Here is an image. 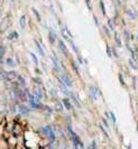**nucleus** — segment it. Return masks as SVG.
<instances>
[{
    "mask_svg": "<svg viewBox=\"0 0 138 149\" xmlns=\"http://www.w3.org/2000/svg\"><path fill=\"white\" fill-rule=\"evenodd\" d=\"M29 104H31V107L33 108V109H36V110H39V109H42L43 107L39 104L37 101H34V102H29Z\"/></svg>",
    "mask_w": 138,
    "mask_h": 149,
    "instance_id": "ddd939ff",
    "label": "nucleus"
},
{
    "mask_svg": "<svg viewBox=\"0 0 138 149\" xmlns=\"http://www.w3.org/2000/svg\"><path fill=\"white\" fill-rule=\"evenodd\" d=\"M85 2H86V5H88V8H89V10H92V6H91V2H90V0H85Z\"/></svg>",
    "mask_w": 138,
    "mask_h": 149,
    "instance_id": "a878e982",
    "label": "nucleus"
},
{
    "mask_svg": "<svg viewBox=\"0 0 138 149\" xmlns=\"http://www.w3.org/2000/svg\"><path fill=\"white\" fill-rule=\"evenodd\" d=\"M61 81L63 84H65L66 86H69V88H71L72 85H73V82H72V79L70 77L68 74H63L61 76Z\"/></svg>",
    "mask_w": 138,
    "mask_h": 149,
    "instance_id": "f257e3e1",
    "label": "nucleus"
},
{
    "mask_svg": "<svg viewBox=\"0 0 138 149\" xmlns=\"http://www.w3.org/2000/svg\"><path fill=\"white\" fill-rule=\"evenodd\" d=\"M126 15L128 16V18H130V19H136V13H135V10L134 9H127L126 10Z\"/></svg>",
    "mask_w": 138,
    "mask_h": 149,
    "instance_id": "6e6552de",
    "label": "nucleus"
},
{
    "mask_svg": "<svg viewBox=\"0 0 138 149\" xmlns=\"http://www.w3.org/2000/svg\"><path fill=\"white\" fill-rule=\"evenodd\" d=\"M5 53H6V48H5V46H3V45H0V61L2 60V57H3Z\"/></svg>",
    "mask_w": 138,
    "mask_h": 149,
    "instance_id": "6ab92c4d",
    "label": "nucleus"
},
{
    "mask_svg": "<svg viewBox=\"0 0 138 149\" xmlns=\"http://www.w3.org/2000/svg\"><path fill=\"white\" fill-rule=\"evenodd\" d=\"M62 35H63V37L65 38L66 40H72V35H71V33H70V30L68 29V27L66 26H62V30H61Z\"/></svg>",
    "mask_w": 138,
    "mask_h": 149,
    "instance_id": "f03ea898",
    "label": "nucleus"
},
{
    "mask_svg": "<svg viewBox=\"0 0 138 149\" xmlns=\"http://www.w3.org/2000/svg\"><path fill=\"white\" fill-rule=\"evenodd\" d=\"M34 97H35V99H36V101L38 102V101H40L42 99H43V92H42V90L40 89H37L34 91Z\"/></svg>",
    "mask_w": 138,
    "mask_h": 149,
    "instance_id": "423d86ee",
    "label": "nucleus"
},
{
    "mask_svg": "<svg viewBox=\"0 0 138 149\" xmlns=\"http://www.w3.org/2000/svg\"><path fill=\"white\" fill-rule=\"evenodd\" d=\"M63 104H64V108L68 109V110L72 109V103H71V101H70L69 99H64L63 100Z\"/></svg>",
    "mask_w": 138,
    "mask_h": 149,
    "instance_id": "9d476101",
    "label": "nucleus"
},
{
    "mask_svg": "<svg viewBox=\"0 0 138 149\" xmlns=\"http://www.w3.org/2000/svg\"><path fill=\"white\" fill-rule=\"evenodd\" d=\"M109 27H110V29L114 30V26H112V22H111V20L109 22Z\"/></svg>",
    "mask_w": 138,
    "mask_h": 149,
    "instance_id": "c85d7f7f",
    "label": "nucleus"
},
{
    "mask_svg": "<svg viewBox=\"0 0 138 149\" xmlns=\"http://www.w3.org/2000/svg\"><path fill=\"white\" fill-rule=\"evenodd\" d=\"M17 79L19 80V82H20L22 85H26V81H25V79H24V77H22V76H19V75H18V77H17Z\"/></svg>",
    "mask_w": 138,
    "mask_h": 149,
    "instance_id": "b1692460",
    "label": "nucleus"
},
{
    "mask_svg": "<svg viewBox=\"0 0 138 149\" xmlns=\"http://www.w3.org/2000/svg\"><path fill=\"white\" fill-rule=\"evenodd\" d=\"M134 62H135V61L131 60V58H130V60H129V65H130V66L132 67V68H134L135 71H136V70H137V65H136V64H135Z\"/></svg>",
    "mask_w": 138,
    "mask_h": 149,
    "instance_id": "4be33fe9",
    "label": "nucleus"
},
{
    "mask_svg": "<svg viewBox=\"0 0 138 149\" xmlns=\"http://www.w3.org/2000/svg\"><path fill=\"white\" fill-rule=\"evenodd\" d=\"M59 48H60V49L62 51V53L64 54V56L69 57V51H68V48H66L65 44L63 43V40H59Z\"/></svg>",
    "mask_w": 138,
    "mask_h": 149,
    "instance_id": "39448f33",
    "label": "nucleus"
},
{
    "mask_svg": "<svg viewBox=\"0 0 138 149\" xmlns=\"http://www.w3.org/2000/svg\"><path fill=\"white\" fill-rule=\"evenodd\" d=\"M19 25L22 28H26V16H22L20 19H19Z\"/></svg>",
    "mask_w": 138,
    "mask_h": 149,
    "instance_id": "4468645a",
    "label": "nucleus"
},
{
    "mask_svg": "<svg viewBox=\"0 0 138 149\" xmlns=\"http://www.w3.org/2000/svg\"><path fill=\"white\" fill-rule=\"evenodd\" d=\"M18 77V74L15 71H10V72H5V79H7L9 81H14L15 79Z\"/></svg>",
    "mask_w": 138,
    "mask_h": 149,
    "instance_id": "20e7f679",
    "label": "nucleus"
},
{
    "mask_svg": "<svg viewBox=\"0 0 138 149\" xmlns=\"http://www.w3.org/2000/svg\"><path fill=\"white\" fill-rule=\"evenodd\" d=\"M6 65H8L9 67H15L16 64L13 58H7V60H6Z\"/></svg>",
    "mask_w": 138,
    "mask_h": 149,
    "instance_id": "f3484780",
    "label": "nucleus"
},
{
    "mask_svg": "<svg viewBox=\"0 0 138 149\" xmlns=\"http://www.w3.org/2000/svg\"><path fill=\"white\" fill-rule=\"evenodd\" d=\"M18 38V33L16 31V30H13L9 35H8V39H10V40H13V39H17Z\"/></svg>",
    "mask_w": 138,
    "mask_h": 149,
    "instance_id": "9b49d317",
    "label": "nucleus"
},
{
    "mask_svg": "<svg viewBox=\"0 0 138 149\" xmlns=\"http://www.w3.org/2000/svg\"><path fill=\"white\" fill-rule=\"evenodd\" d=\"M31 11H33V14L35 15V17H36V19H37L38 22H40V20H42V18H40V15H39V13L37 11V9H36V8L33 7V8H31Z\"/></svg>",
    "mask_w": 138,
    "mask_h": 149,
    "instance_id": "2eb2a0df",
    "label": "nucleus"
},
{
    "mask_svg": "<svg viewBox=\"0 0 138 149\" xmlns=\"http://www.w3.org/2000/svg\"><path fill=\"white\" fill-rule=\"evenodd\" d=\"M48 39H49L51 44H53L54 42H55V39H56V36H55V34H54V31L52 29L49 30V34H48Z\"/></svg>",
    "mask_w": 138,
    "mask_h": 149,
    "instance_id": "f8f14e48",
    "label": "nucleus"
},
{
    "mask_svg": "<svg viewBox=\"0 0 138 149\" xmlns=\"http://www.w3.org/2000/svg\"><path fill=\"white\" fill-rule=\"evenodd\" d=\"M100 8H101L102 14H103V15H106L107 13H106V8H105V5H103V1H102V0H100Z\"/></svg>",
    "mask_w": 138,
    "mask_h": 149,
    "instance_id": "aec40b11",
    "label": "nucleus"
},
{
    "mask_svg": "<svg viewBox=\"0 0 138 149\" xmlns=\"http://www.w3.org/2000/svg\"><path fill=\"white\" fill-rule=\"evenodd\" d=\"M69 94H70V97H71V99H72V101L74 102V104L77 105V108H81V103H80V101L77 100V95H75L74 93H72V92H69Z\"/></svg>",
    "mask_w": 138,
    "mask_h": 149,
    "instance_id": "0eeeda50",
    "label": "nucleus"
},
{
    "mask_svg": "<svg viewBox=\"0 0 138 149\" xmlns=\"http://www.w3.org/2000/svg\"><path fill=\"white\" fill-rule=\"evenodd\" d=\"M108 114H109V116H108V117H109V118H110V119L112 120V122H114V123H116V117H115V114H114V113H112V112H109V113H108Z\"/></svg>",
    "mask_w": 138,
    "mask_h": 149,
    "instance_id": "5701e85b",
    "label": "nucleus"
},
{
    "mask_svg": "<svg viewBox=\"0 0 138 149\" xmlns=\"http://www.w3.org/2000/svg\"><path fill=\"white\" fill-rule=\"evenodd\" d=\"M18 109H19V112H20L22 114H28V112H29V109L25 104H20L18 107Z\"/></svg>",
    "mask_w": 138,
    "mask_h": 149,
    "instance_id": "1a4fd4ad",
    "label": "nucleus"
},
{
    "mask_svg": "<svg viewBox=\"0 0 138 149\" xmlns=\"http://www.w3.org/2000/svg\"><path fill=\"white\" fill-rule=\"evenodd\" d=\"M35 44H36V47H37V49H38L39 54L42 55V56H44V49L42 48V46H40V44H39L37 40H35Z\"/></svg>",
    "mask_w": 138,
    "mask_h": 149,
    "instance_id": "a211bd4d",
    "label": "nucleus"
},
{
    "mask_svg": "<svg viewBox=\"0 0 138 149\" xmlns=\"http://www.w3.org/2000/svg\"><path fill=\"white\" fill-rule=\"evenodd\" d=\"M119 81H120V83L123 84V85H125V81H123V76H121V74H119Z\"/></svg>",
    "mask_w": 138,
    "mask_h": 149,
    "instance_id": "cd10ccee",
    "label": "nucleus"
},
{
    "mask_svg": "<svg viewBox=\"0 0 138 149\" xmlns=\"http://www.w3.org/2000/svg\"><path fill=\"white\" fill-rule=\"evenodd\" d=\"M98 93H99L98 88L94 86V85H91L90 89H89V94H90V97H91L93 100H95V99L98 97Z\"/></svg>",
    "mask_w": 138,
    "mask_h": 149,
    "instance_id": "7ed1b4c3",
    "label": "nucleus"
},
{
    "mask_svg": "<svg viewBox=\"0 0 138 149\" xmlns=\"http://www.w3.org/2000/svg\"><path fill=\"white\" fill-rule=\"evenodd\" d=\"M93 22L95 24V26H99V22H98V18L95 16H93Z\"/></svg>",
    "mask_w": 138,
    "mask_h": 149,
    "instance_id": "bb28decb",
    "label": "nucleus"
},
{
    "mask_svg": "<svg viewBox=\"0 0 138 149\" xmlns=\"http://www.w3.org/2000/svg\"><path fill=\"white\" fill-rule=\"evenodd\" d=\"M29 56H31V61L34 62V64H35V65H38V60H37V57H36V55L33 52H31L29 53Z\"/></svg>",
    "mask_w": 138,
    "mask_h": 149,
    "instance_id": "dca6fc26",
    "label": "nucleus"
},
{
    "mask_svg": "<svg viewBox=\"0 0 138 149\" xmlns=\"http://www.w3.org/2000/svg\"><path fill=\"white\" fill-rule=\"evenodd\" d=\"M11 1H14V0H11Z\"/></svg>",
    "mask_w": 138,
    "mask_h": 149,
    "instance_id": "c756f323",
    "label": "nucleus"
},
{
    "mask_svg": "<svg viewBox=\"0 0 138 149\" xmlns=\"http://www.w3.org/2000/svg\"><path fill=\"white\" fill-rule=\"evenodd\" d=\"M107 55L109 56V57H111V56H112V54H111V48H110L109 46H107Z\"/></svg>",
    "mask_w": 138,
    "mask_h": 149,
    "instance_id": "393cba45",
    "label": "nucleus"
},
{
    "mask_svg": "<svg viewBox=\"0 0 138 149\" xmlns=\"http://www.w3.org/2000/svg\"><path fill=\"white\" fill-rule=\"evenodd\" d=\"M115 39L116 42H117V44H118V46H121V40H120V37H119L118 34H115Z\"/></svg>",
    "mask_w": 138,
    "mask_h": 149,
    "instance_id": "412c9836",
    "label": "nucleus"
}]
</instances>
